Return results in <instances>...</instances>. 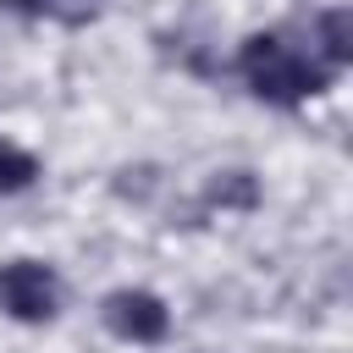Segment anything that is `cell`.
I'll use <instances>...</instances> for the list:
<instances>
[{"label":"cell","mask_w":353,"mask_h":353,"mask_svg":"<svg viewBox=\"0 0 353 353\" xmlns=\"http://www.w3.org/2000/svg\"><path fill=\"white\" fill-rule=\"evenodd\" d=\"M33 176H39V160L0 138V193H22V188H33Z\"/></svg>","instance_id":"obj_6"},{"label":"cell","mask_w":353,"mask_h":353,"mask_svg":"<svg viewBox=\"0 0 353 353\" xmlns=\"http://www.w3.org/2000/svg\"><path fill=\"white\" fill-rule=\"evenodd\" d=\"M237 77L248 83V94H254V99L292 110V105H303V99L325 94L336 72H331L325 61L303 55L298 44H287L281 33H248V39L237 44Z\"/></svg>","instance_id":"obj_1"},{"label":"cell","mask_w":353,"mask_h":353,"mask_svg":"<svg viewBox=\"0 0 353 353\" xmlns=\"http://www.w3.org/2000/svg\"><path fill=\"white\" fill-rule=\"evenodd\" d=\"M99 320H105L110 336L138 342V347H154V342L171 336V309H165V298L149 292V287H116V292H105Z\"/></svg>","instance_id":"obj_3"},{"label":"cell","mask_w":353,"mask_h":353,"mask_svg":"<svg viewBox=\"0 0 353 353\" xmlns=\"http://www.w3.org/2000/svg\"><path fill=\"white\" fill-rule=\"evenodd\" d=\"M0 314L22 325H44L61 314V276L44 259H6L0 265Z\"/></svg>","instance_id":"obj_2"},{"label":"cell","mask_w":353,"mask_h":353,"mask_svg":"<svg viewBox=\"0 0 353 353\" xmlns=\"http://www.w3.org/2000/svg\"><path fill=\"white\" fill-rule=\"evenodd\" d=\"M6 11H22V17H55V22H88L99 17L105 0H0Z\"/></svg>","instance_id":"obj_5"},{"label":"cell","mask_w":353,"mask_h":353,"mask_svg":"<svg viewBox=\"0 0 353 353\" xmlns=\"http://www.w3.org/2000/svg\"><path fill=\"white\" fill-rule=\"evenodd\" d=\"M314 33H320V55H325V66H331V72L353 61V11H347V6H331V11H320Z\"/></svg>","instance_id":"obj_4"},{"label":"cell","mask_w":353,"mask_h":353,"mask_svg":"<svg viewBox=\"0 0 353 353\" xmlns=\"http://www.w3.org/2000/svg\"><path fill=\"white\" fill-rule=\"evenodd\" d=\"M254 199H259V188H254L248 171H221L210 182V204H221V210H248Z\"/></svg>","instance_id":"obj_7"}]
</instances>
